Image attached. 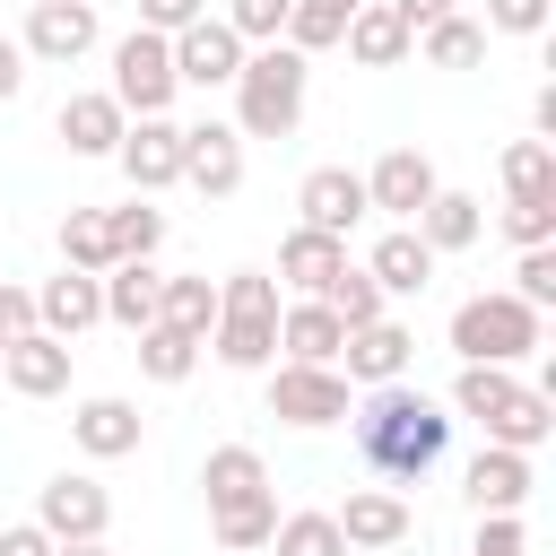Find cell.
Returning <instances> with one entry per match:
<instances>
[{
	"instance_id": "obj_1",
	"label": "cell",
	"mask_w": 556,
	"mask_h": 556,
	"mask_svg": "<svg viewBox=\"0 0 556 556\" xmlns=\"http://www.w3.org/2000/svg\"><path fill=\"white\" fill-rule=\"evenodd\" d=\"M348 417H356V452H365V469H382V478H426L443 452H452V417L400 374V382H374L365 400H348Z\"/></svg>"
},
{
	"instance_id": "obj_2",
	"label": "cell",
	"mask_w": 556,
	"mask_h": 556,
	"mask_svg": "<svg viewBox=\"0 0 556 556\" xmlns=\"http://www.w3.org/2000/svg\"><path fill=\"white\" fill-rule=\"evenodd\" d=\"M304 78H313V61L295 43L243 52V70H235V130L243 139H287L304 122Z\"/></svg>"
},
{
	"instance_id": "obj_3",
	"label": "cell",
	"mask_w": 556,
	"mask_h": 556,
	"mask_svg": "<svg viewBox=\"0 0 556 556\" xmlns=\"http://www.w3.org/2000/svg\"><path fill=\"white\" fill-rule=\"evenodd\" d=\"M208 348H217V365H235V374H261V365L278 356V278H269V269H235V278L217 287V330H208Z\"/></svg>"
},
{
	"instance_id": "obj_4",
	"label": "cell",
	"mask_w": 556,
	"mask_h": 556,
	"mask_svg": "<svg viewBox=\"0 0 556 556\" xmlns=\"http://www.w3.org/2000/svg\"><path fill=\"white\" fill-rule=\"evenodd\" d=\"M452 348H460V365H513V356L539 348V313L513 287L469 295V304H452Z\"/></svg>"
},
{
	"instance_id": "obj_5",
	"label": "cell",
	"mask_w": 556,
	"mask_h": 556,
	"mask_svg": "<svg viewBox=\"0 0 556 556\" xmlns=\"http://www.w3.org/2000/svg\"><path fill=\"white\" fill-rule=\"evenodd\" d=\"M174 96H182V78H174V43L148 35V26H130V35L113 43V104H122V113H165Z\"/></svg>"
},
{
	"instance_id": "obj_6",
	"label": "cell",
	"mask_w": 556,
	"mask_h": 556,
	"mask_svg": "<svg viewBox=\"0 0 556 556\" xmlns=\"http://www.w3.org/2000/svg\"><path fill=\"white\" fill-rule=\"evenodd\" d=\"M269 417L287 426H339L348 417V374L339 365H269Z\"/></svg>"
},
{
	"instance_id": "obj_7",
	"label": "cell",
	"mask_w": 556,
	"mask_h": 556,
	"mask_svg": "<svg viewBox=\"0 0 556 556\" xmlns=\"http://www.w3.org/2000/svg\"><path fill=\"white\" fill-rule=\"evenodd\" d=\"M35 521H43L52 539H104V530H113V495H104L87 469H61V478L35 486Z\"/></svg>"
},
{
	"instance_id": "obj_8",
	"label": "cell",
	"mask_w": 556,
	"mask_h": 556,
	"mask_svg": "<svg viewBox=\"0 0 556 556\" xmlns=\"http://www.w3.org/2000/svg\"><path fill=\"white\" fill-rule=\"evenodd\" d=\"M17 43H26V61H52V70L87 61L96 52V0H35Z\"/></svg>"
},
{
	"instance_id": "obj_9",
	"label": "cell",
	"mask_w": 556,
	"mask_h": 556,
	"mask_svg": "<svg viewBox=\"0 0 556 556\" xmlns=\"http://www.w3.org/2000/svg\"><path fill=\"white\" fill-rule=\"evenodd\" d=\"M165 43H174V78H182V87H235V70H243V52H252L226 17H191V26L165 35Z\"/></svg>"
},
{
	"instance_id": "obj_10",
	"label": "cell",
	"mask_w": 556,
	"mask_h": 556,
	"mask_svg": "<svg viewBox=\"0 0 556 556\" xmlns=\"http://www.w3.org/2000/svg\"><path fill=\"white\" fill-rule=\"evenodd\" d=\"M113 165L130 174V191H165V182H182V122H174V113H139V122L122 130Z\"/></svg>"
},
{
	"instance_id": "obj_11",
	"label": "cell",
	"mask_w": 556,
	"mask_h": 556,
	"mask_svg": "<svg viewBox=\"0 0 556 556\" xmlns=\"http://www.w3.org/2000/svg\"><path fill=\"white\" fill-rule=\"evenodd\" d=\"M182 182L200 200H235L243 191V130L235 122H191L182 130Z\"/></svg>"
},
{
	"instance_id": "obj_12",
	"label": "cell",
	"mask_w": 556,
	"mask_h": 556,
	"mask_svg": "<svg viewBox=\"0 0 556 556\" xmlns=\"http://www.w3.org/2000/svg\"><path fill=\"white\" fill-rule=\"evenodd\" d=\"M434 191H443V174H434L426 148H382L374 174H365V208H382V217H400V226H408Z\"/></svg>"
},
{
	"instance_id": "obj_13",
	"label": "cell",
	"mask_w": 556,
	"mask_h": 556,
	"mask_svg": "<svg viewBox=\"0 0 556 556\" xmlns=\"http://www.w3.org/2000/svg\"><path fill=\"white\" fill-rule=\"evenodd\" d=\"M96 321H104V278H96V269H61V278L35 287V330L78 339V330H96Z\"/></svg>"
},
{
	"instance_id": "obj_14",
	"label": "cell",
	"mask_w": 556,
	"mask_h": 556,
	"mask_svg": "<svg viewBox=\"0 0 556 556\" xmlns=\"http://www.w3.org/2000/svg\"><path fill=\"white\" fill-rule=\"evenodd\" d=\"M0 382H9L17 400H52V391H70V339H52V330L9 339V348H0Z\"/></svg>"
},
{
	"instance_id": "obj_15",
	"label": "cell",
	"mask_w": 556,
	"mask_h": 556,
	"mask_svg": "<svg viewBox=\"0 0 556 556\" xmlns=\"http://www.w3.org/2000/svg\"><path fill=\"white\" fill-rule=\"evenodd\" d=\"M339 43H348V61H356V70H400V61L417 52V35L400 26V9H391V0H356V17L339 26Z\"/></svg>"
},
{
	"instance_id": "obj_16",
	"label": "cell",
	"mask_w": 556,
	"mask_h": 556,
	"mask_svg": "<svg viewBox=\"0 0 556 556\" xmlns=\"http://www.w3.org/2000/svg\"><path fill=\"white\" fill-rule=\"evenodd\" d=\"M52 130L70 139V156H113L122 130H130V113L113 104V87H78V96H61V122Z\"/></svg>"
},
{
	"instance_id": "obj_17",
	"label": "cell",
	"mask_w": 556,
	"mask_h": 556,
	"mask_svg": "<svg viewBox=\"0 0 556 556\" xmlns=\"http://www.w3.org/2000/svg\"><path fill=\"white\" fill-rule=\"evenodd\" d=\"M295 208H304V226H321V235L348 243V226L365 217V174H348V165H313V174L295 182Z\"/></svg>"
},
{
	"instance_id": "obj_18",
	"label": "cell",
	"mask_w": 556,
	"mask_h": 556,
	"mask_svg": "<svg viewBox=\"0 0 556 556\" xmlns=\"http://www.w3.org/2000/svg\"><path fill=\"white\" fill-rule=\"evenodd\" d=\"M408 348H417V339H408V330H400V321L382 313V321L348 330L330 365H348V382H365V391H374V382H400V374H408Z\"/></svg>"
},
{
	"instance_id": "obj_19",
	"label": "cell",
	"mask_w": 556,
	"mask_h": 556,
	"mask_svg": "<svg viewBox=\"0 0 556 556\" xmlns=\"http://www.w3.org/2000/svg\"><path fill=\"white\" fill-rule=\"evenodd\" d=\"M70 434H78V452H87V460H122V452H139V434H148V417H139V400H122V391H104V400H78V417H70Z\"/></svg>"
},
{
	"instance_id": "obj_20",
	"label": "cell",
	"mask_w": 556,
	"mask_h": 556,
	"mask_svg": "<svg viewBox=\"0 0 556 556\" xmlns=\"http://www.w3.org/2000/svg\"><path fill=\"white\" fill-rule=\"evenodd\" d=\"M339 269H348V243L321 235V226H295V235L278 243V287H295V295H321Z\"/></svg>"
},
{
	"instance_id": "obj_21",
	"label": "cell",
	"mask_w": 556,
	"mask_h": 556,
	"mask_svg": "<svg viewBox=\"0 0 556 556\" xmlns=\"http://www.w3.org/2000/svg\"><path fill=\"white\" fill-rule=\"evenodd\" d=\"M339 339H348V321H339L321 295H295V304H278V348H287L295 365H330V356H339Z\"/></svg>"
},
{
	"instance_id": "obj_22",
	"label": "cell",
	"mask_w": 556,
	"mask_h": 556,
	"mask_svg": "<svg viewBox=\"0 0 556 556\" xmlns=\"http://www.w3.org/2000/svg\"><path fill=\"white\" fill-rule=\"evenodd\" d=\"M469 504H478V513H521V504H530V452L486 443V452L469 460Z\"/></svg>"
},
{
	"instance_id": "obj_23",
	"label": "cell",
	"mask_w": 556,
	"mask_h": 556,
	"mask_svg": "<svg viewBox=\"0 0 556 556\" xmlns=\"http://www.w3.org/2000/svg\"><path fill=\"white\" fill-rule=\"evenodd\" d=\"M330 521H339L348 547H400V539H408V504H400L391 486H356Z\"/></svg>"
},
{
	"instance_id": "obj_24",
	"label": "cell",
	"mask_w": 556,
	"mask_h": 556,
	"mask_svg": "<svg viewBox=\"0 0 556 556\" xmlns=\"http://www.w3.org/2000/svg\"><path fill=\"white\" fill-rule=\"evenodd\" d=\"M434 261H443V252H426V235H417V226H391V235L374 243V261H365V269H374V287H382V295H426Z\"/></svg>"
},
{
	"instance_id": "obj_25",
	"label": "cell",
	"mask_w": 556,
	"mask_h": 556,
	"mask_svg": "<svg viewBox=\"0 0 556 556\" xmlns=\"http://www.w3.org/2000/svg\"><path fill=\"white\" fill-rule=\"evenodd\" d=\"M408 226L426 235V252H469V243L486 235V208H478L469 191H434V200H426Z\"/></svg>"
},
{
	"instance_id": "obj_26",
	"label": "cell",
	"mask_w": 556,
	"mask_h": 556,
	"mask_svg": "<svg viewBox=\"0 0 556 556\" xmlns=\"http://www.w3.org/2000/svg\"><path fill=\"white\" fill-rule=\"evenodd\" d=\"M156 295H165L156 261H113V269H104V321L148 330V321H156Z\"/></svg>"
},
{
	"instance_id": "obj_27",
	"label": "cell",
	"mask_w": 556,
	"mask_h": 556,
	"mask_svg": "<svg viewBox=\"0 0 556 556\" xmlns=\"http://www.w3.org/2000/svg\"><path fill=\"white\" fill-rule=\"evenodd\" d=\"M547 434H556V391H530V382L486 417V443H513V452H539Z\"/></svg>"
},
{
	"instance_id": "obj_28",
	"label": "cell",
	"mask_w": 556,
	"mask_h": 556,
	"mask_svg": "<svg viewBox=\"0 0 556 556\" xmlns=\"http://www.w3.org/2000/svg\"><path fill=\"white\" fill-rule=\"evenodd\" d=\"M208 530H217V547H226V556H252V547H269V530H278V495L261 486V495L208 504Z\"/></svg>"
},
{
	"instance_id": "obj_29",
	"label": "cell",
	"mask_w": 556,
	"mask_h": 556,
	"mask_svg": "<svg viewBox=\"0 0 556 556\" xmlns=\"http://www.w3.org/2000/svg\"><path fill=\"white\" fill-rule=\"evenodd\" d=\"M417 52H426L434 70H478V61H486V26L452 9V17H434V26H417Z\"/></svg>"
},
{
	"instance_id": "obj_30",
	"label": "cell",
	"mask_w": 556,
	"mask_h": 556,
	"mask_svg": "<svg viewBox=\"0 0 556 556\" xmlns=\"http://www.w3.org/2000/svg\"><path fill=\"white\" fill-rule=\"evenodd\" d=\"M130 339H139V374H148V382H191V365H200V339H191V330L148 321V330H130Z\"/></svg>"
},
{
	"instance_id": "obj_31",
	"label": "cell",
	"mask_w": 556,
	"mask_h": 556,
	"mask_svg": "<svg viewBox=\"0 0 556 556\" xmlns=\"http://www.w3.org/2000/svg\"><path fill=\"white\" fill-rule=\"evenodd\" d=\"M200 486H208V504H235V495H261V486H269V469H261V452H252V443H217V452L200 460Z\"/></svg>"
},
{
	"instance_id": "obj_32",
	"label": "cell",
	"mask_w": 556,
	"mask_h": 556,
	"mask_svg": "<svg viewBox=\"0 0 556 556\" xmlns=\"http://www.w3.org/2000/svg\"><path fill=\"white\" fill-rule=\"evenodd\" d=\"M122 252H113V226H104V208H70L61 217V269H113Z\"/></svg>"
},
{
	"instance_id": "obj_33",
	"label": "cell",
	"mask_w": 556,
	"mask_h": 556,
	"mask_svg": "<svg viewBox=\"0 0 556 556\" xmlns=\"http://www.w3.org/2000/svg\"><path fill=\"white\" fill-rule=\"evenodd\" d=\"M504 191L513 200H556V139H513L504 148Z\"/></svg>"
},
{
	"instance_id": "obj_34",
	"label": "cell",
	"mask_w": 556,
	"mask_h": 556,
	"mask_svg": "<svg viewBox=\"0 0 556 556\" xmlns=\"http://www.w3.org/2000/svg\"><path fill=\"white\" fill-rule=\"evenodd\" d=\"M156 321H174V330H191V339L208 348V330H217V287H208V278H165Z\"/></svg>"
},
{
	"instance_id": "obj_35",
	"label": "cell",
	"mask_w": 556,
	"mask_h": 556,
	"mask_svg": "<svg viewBox=\"0 0 556 556\" xmlns=\"http://www.w3.org/2000/svg\"><path fill=\"white\" fill-rule=\"evenodd\" d=\"M104 226H113V252L122 261H148L165 243V208H148V191H130L122 208H104Z\"/></svg>"
},
{
	"instance_id": "obj_36",
	"label": "cell",
	"mask_w": 556,
	"mask_h": 556,
	"mask_svg": "<svg viewBox=\"0 0 556 556\" xmlns=\"http://www.w3.org/2000/svg\"><path fill=\"white\" fill-rule=\"evenodd\" d=\"M321 304H330V313H339L348 330H365V321H382V304H391V295L374 287V269H356V261H348V269H339V278L321 287Z\"/></svg>"
},
{
	"instance_id": "obj_37",
	"label": "cell",
	"mask_w": 556,
	"mask_h": 556,
	"mask_svg": "<svg viewBox=\"0 0 556 556\" xmlns=\"http://www.w3.org/2000/svg\"><path fill=\"white\" fill-rule=\"evenodd\" d=\"M513 391H521V382H513V365H460V382H452V408L486 426V417H495Z\"/></svg>"
},
{
	"instance_id": "obj_38",
	"label": "cell",
	"mask_w": 556,
	"mask_h": 556,
	"mask_svg": "<svg viewBox=\"0 0 556 556\" xmlns=\"http://www.w3.org/2000/svg\"><path fill=\"white\" fill-rule=\"evenodd\" d=\"M269 547H278V556H348V539H339L330 513H278Z\"/></svg>"
},
{
	"instance_id": "obj_39",
	"label": "cell",
	"mask_w": 556,
	"mask_h": 556,
	"mask_svg": "<svg viewBox=\"0 0 556 556\" xmlns=\"http://www.w3.org/2000/svg\"><path fill=\"white\" fill-rule=\"evenodd\" d=\"M513 295H521L530 313H547V304H556V243H521V269H513Z\"/></svg>"
},
{
	"instance_id": "obj_40",
	"label": "cell",
	"mask_w": 556,
	"mask_h": 556,
	"mask_svg": "<svg viewBox=\"0 0 556 556\" xmlns=\"http://www.w3.org/2000/svg\"><path fill=\"white\" fill-rule=\"evenodd\" d=\"M469 556H530V530H521V513H478V539H469Z\"/></svg>"
},
{
	"instance_id": "obj_41",
	"label": "cell",
	"mask_w": 556,
	"mask_h": 556,
	"mask_svg": "<svg viewBox=\"0 0 556 556\" xmlns=\"http://www.w3.org/2000/svg\"><path fill=\"white\" fill-rule=\"evenodd\" d=\"M226 26H235L243 43H278V26H287V0H226Z\"/></svg>"
},
{
	"instance_id": "obj_42",
	"label": "cell",
	"mask_w": 556,
	"mask_h": 556,
	"mask_svg": "<svg viewBox=\"0 0 556 556\" xmlns=\"http://www.w3.org/2000/svg\"><path fill=\"white\" fill-rule=\"evenodd\" d=\"M504 235L513 243H556V200H513L504 208Z\"/></svg>"
},
{
	"instance_id": "obj_43",
	"label": "cell",
	"mask_w": 556,
	"mask_h": 556,
	"mask_svg": "<svg viewBox=\"0 0 556 556\" xmlns=\"http://www.w3.org/2000/svg\"><path fill=\"white\" fill-rule=\"evenodd\" d=\"M26 330H35V287L0 278V348H9V339H26Z\"/></svg>"
},
{
	"instance_id": "obj_44",
	"label": "cell",
	"mask_w": 556,
	"mask_h": 556,
	"mask_svg": "<svg viewBox=\"0 0 556 556\" xmlns=\"http://www.w3.org/2000/svg\"><path fill=\"white\" fill-rule=\"evenodd\" d=\"M486 26L495 35H539L547 26V0H486Z\"/></svg>"
},
{
	"instance_id": "obj_45",
	"label": "cell",
	"mask_w": 556,
	"mask_h": 556,
	"mask_svg": "<svg viewBox=\"0 0 556 556\" xmlns=\"http://www.w3.org/2000/svg\"><path fill=\"white\" fill-rule=\"evenodd\" d=\"M191 17H208V0H139V26L148 35H182Z\"/></svg>"
},
{
	"instance_id": "obj_46",
	"label": "cell",
	"mask_w": 556,
	"mask_h": 556,
	"mask_svg": "<svg viewBox=\"0 0 556 556\" xmlns=\"http://www.w3.org/2000/svg\"><path fill=\"white\" fill-rule=\"evenodd\" d=\"M52 547H61V539H52L43 521H9V530H0V556H52Z\"/></svg>"
},
{
	"instance_id": "obj_47",
	"label": "cell",
	"mask_w": 556,
	"mask_h": 556,
	"mask_svg": "<svg viewBox=\"0 0 556 556\" xmlns=\"http://www.w3.org/2000/svg\"><path fill=\"white\" fill-rule=\"evenodd\" d=\"M17 87H26V43H17V35H0V104H9Z\"/></svg>"
},
{
	"instance_id": "obj_48",
	"label": "cell",
	"mask_w": 556,
	"mask_h": 556,
	"mask_svg": "<svg viewBox=\"0 0 556 556\" xmlns=\"http://www.w3.org/2000/svg\"><path fill=\"white\" fill-rule=\"evenodd\" d=\"M391 9H400V26H408V35H417V26H434V17H452V9H460V0H391Z\"/></svg>"
},
{
	"instance_id": "obj_49",
	"label": "cell",
	"mask_w": 556,
	"mask_h": 556,
	"mask_svg": "<svg viewBox=\"0 0 556 556\" xmlns=\"http://www.w3.org/2000/svg\"><path fill=\"white\" fill-rule=\"evenodd\" d=\"M530 122H539V139H556V87H539V96H530Z\"/></svg>"
},
{
	"instance_id": "obj_50",
	"label": "cell",
	"mask_w": 556,
	"mask_h": 556,
	"mask_svg": "<svg viewBox=\"0 0 556 556\" xmlns=\"http://www.w3.org/2000/svg\"><path fill=\"white\" fill-rule=\"evenodd\" d=\"M52 556H113V547H104V539H61Z\"/></svg>"
},
{
	"instance_id": "obj_51",
	"label": "cell",
	"mask_w": 556,
	"mask_h": 556,
	"mask_svg": "<svg viewBox=\"0 0 556 556\" xmlns=\"http://www.w3.org/2000/svg\"><path fill=\"white\" fill-rule=\"evenodd\" d=\"M313 9H330V17H356V0H313Z\"/></svg>"
}]
</instances>
